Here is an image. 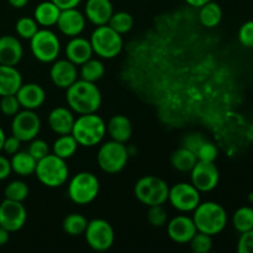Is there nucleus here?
I'll list each match as a JSON object with an SVG mask.
<instances>
[{
	"instance_id": "obj_10",
	"label": "nucleus",
	"mask_w": 253,
	"mask_h": 253,
	"mask_svg": "<svg viewBox=\"0 0 253 253\" xmlns=\"http://www.w3.org/2000/svg\"><path fill=\"white\" fill-rule=\"evenodd\" d=\"M84 236L88 246L98 252L108 251L115 241L113 226L104 219H94L89 221Z\"/></svg>"
},
{
	"instance_id": "obj_41",
	"label": "nucleus",
	"mask_w": 253,
	"mask_h": 253,
	"mask_svg": "<svg viewBox=\"0 0 253 253\" xmlns=\"http://www.w3.org/2000/svg\"><path fill=\"white\" fill-rule=\"evenodd\" d=\"M207 141L205 136L200 132H190L187 133L184 137L182 138V147L187 148V150L192 151L193 153H197L200 146Z\"/></svg>"
},
{
	"instance_id": "obj_45",
	"label": "nucleus",
	"mask_w": 253,
	"mask_h": 253,
	"mask_svg": "<svg viewBox=\"0 0 253 253\" xmlns=\"http://www.w3.org/2000/svg\"><path fill=\"white\" fill-rule=\"evenodd\" d=\"M11 163L5 156L0 155V180H4L11 174Z\"/></svg>"
},
{
	"instance_id": "obj_6",
	"label": "nucleus",
	"mask_w": 253,
	"mask_h": 253,
	"mask_svg": "<svg viewBox=\"0 0 253 253\" xmlns=\"http://www.w3.org/2000/svg\"><path fill=\"white\" fill-rule=\"evenodd\" d=\"M133 194L136 199L146 207L163 205L168 200L169 187L162 178L146 175L136 182Z\"/></svg>"
},
{
	"instance_id": "obj_1",
	"label": "nucleus",
	"mask_w": 253,
	"mask_h": 253,
	"mask_svg": "<svg viewBox=\"0 0 253 253\" xmlns=\"http://www.w3.org/2000/svg\"><path fill=\"white\" fill-rule=\"evenodd\" d=\"M66 100L73 113L85 115L96 113L100 109L103 98L95 83L77 79L66 89Z\"/></svg>"
},
{
	"instance_id": "obj_16",
	"label": "nucleus",
	"mask_w": 253,
	"mask_h": 253,
	"mask_svg": "<svg viewBox=\"0 0 253 253\" xmlns=\"http://www.w3.org/2000/svg\"><path fill=\"white\" fill-rule=\"evenodd\" d=\"M167 232L169 239L173 242L179 245L189 244L190 240L193 239L198 232L195 227L193 217L185 216V215H178L173 217L167 225Z\"/></svg>"
},
{
	"instance_id": "obj_28",
	"label": "nucleus",
	"mask_w": 253,
	"mask_h": 253,
	"mask_svg": "<svg viewBox=\"0 0 253 253\" xmlns=\"http://www.w3.org/2000/svg\"><path fill=\"white\" fill-rule=\"evenodd\" d=\"M197 162L198 158L195 153H193L192 151L187 150L184 147L178 148L170 155V165H172V167L183 173L190 172Z\"/></svg>"
},
{
	"instance_id": "obj_37",
	"label": "nucleus",
	"mask_w": 253,
	"mask_h": 253,
	"mask_svg": "<svg viewBox=\"0 0 253 253\" xmlns=\"http://www.w3.org/2000/svg\"><path fill=\"white\" fill-rule=\"evenodd\" d=\"M147 220L151 226L162 227L167 224L168 215L163 205H155V207H148Z\"/></svg>"
},
{
	"instance_id": "obj_20",
	"label": "nucleus",
	"mask_w": 253,
	"mask_h": 253,
	"mask_svg": "<svg viewBox=\"0 0 253 253\" xmlns=\"http://www.w3.org/2000/svg\"><path fill=\"white\" fill-rule=\"evenodd\" d=\"M113 14L114 7L110 0H86L84 15L95 26L108 25Z\"/></svg>"
},
{
	"instance_id": "obj_44",
	"label": "nucleus",
	"mask_w": 253,
	"mask_h": 253,
	"mask_svg": "<svg viewBox=\"0 0 253 253\" xmlns=\"http://www.w3.org/2000/svg\"><path fill=\"white\" fill-rule=\"evenodd\" d=\"M20 146H21V141L17 137H15L14 135L9 136V137H5L4 145H2V151H4L6 155H15L16 152L20 151Z\"/></svg>"
},
{
	"instance_id": "obj_27",
	"label": "nucleus",
	"mask_w": 253,
	"mask_h": 253,
	"mask_svg": "<svg viewBox=\"0 0 253 253\" xmlns=\"http://www.w3.org/2000/svg\"><path fill=\"white\" fill-rule=\"evenodd\" d=\"M78 142L72 136V133H68V135H59V137L52 145V152L57 157L62 158V160H68V158L73 157L76 155L77 150H78Z\"/></svg>"
},
{
	"instance_id": "obj_25",
	"label": "nucleus",
	"mask_w": 253,
	"mask_h": 253,
	"mask_svg": "<svg viewBox=\"0 0 253 253\" xmlns=\"http://www.w3.org/2000/svg\"><path fill=\"white\" fill-rule=\"evenodd\" d=\"M61 9L54 4L53 1H42L35 7L34 10V19L39 24V26L49 29L52 26H56L58 21Z\"/></svg>"
},
{
	"instance_id": "obj_11",
	"label": "nucleus",
	"mask_w": 253,
	"mask_h": 253,
	"mask_svg": "<svg viewBox=\"0 0 253 253\" xmlns=\"http://www.w3.org/2000/svg\"><path fill=\"white\" fill-rule=\"evenodd\" d=\"M41 130V119L35 110L19 111L12 116L11 133L21 142H30L37 137Z\"/></svg>"
},
{
	"instance_id": "obj_15",
	"label": "nucleus",
	"mask_w": 253,
	"mask_h": 253,
	"mask_svg": "<svg viewBox=\"0 0 253 253\" xmlns=\"http://www.w3.org/2000/svg\"><path fill=\"white\" fill-rule=\"evenodd\" d=\"M85 21V15L79 11L77 7H73V9L61 10L56 25L62 35L72 39V37L79 36L84 31Z\"/></svg>"
},
{
	"instance_id": "obj_22",
	"label": "nucleus",
	"mask_w": 253,
	"mask_h": 253,
	"mask_svg": "<svg viewBox=\"0 0 253 253\" xmlns=\"http://www.w3.org/2000/svg\"><path fill=\"white\" fill-rule=\"evenodd\" d=\"M74 121V114L71 109L64 106H57L48 114V126L57 135H68L72 132Z\"/></svg>"
},
{
	"instance_id": "obj_2",
	"label": "nucleus",
	"mask_w": 253,
	"mask_h": 253,
	"mask_svg": "<svg viewBox=\"0 0 253 253\" xmlns=\"http://www.w3.org/2000/svg\"><path fill=\"white\" fill-rule=\"evenodd\" d=\"M193 221L199 232L215 236L224 231L227 225V212L215 202L200 203L194 209Z\"/></svg>"
},
{
	"instance_id": "obj_48",
	"label": "nucleus",
	"mask_w": 253,
	"mask_h": 253,
	"mask_svg": "<svg viewBox=\"0 0 253 253\" xmlns=\"http://www.w3.org/2000/svg\"><path fill=\"white\" fill-rule=\"evenodd\" d=\"M7 1H9V4L11 5L12 7H15V9H22V7L26 6L29 0H7Z\"/></svg>"
},
{
	"instance_id": "obj_43",
	"label": "nucleus",
	"mask_w": 253,
	"mask_h": 253,
	"mask_svg": "<svg viewBox=\"0 0 253 253\" xmlns=\"http://www.w3.org/2000/svg\"><path fill=\"white\" fill-rule=\"evenodd\" d=\"M237 252L253 253V229L242 232L237 242Z\"/></svg>"
},
{
	"instance_id": "obj_5",
	"label": "nucleus",
	"mask_w": 253,
	"mask_h": 253,
	"mask_svg": "<svg viewBox=\"0 0 253 253\" xmlns=\"http://www.w3.org/2000/svg\"><path fill=\"white\" fill-rule=\"evenodd\" d=\"M93 52L104 59H113L123 51V36L109 25L96 26L89 39Z\"/></svg>"
},
{
	"instance_id": "obj_34",
	"label": "nucleus",
	"mask_w": 253,
	"mask_h": 253,
	"mask_svg": "<svg viewBox=\"0 0 253 253\" xmlns=\"http://www.w3.org/2000/svg\"><path fill=\"white\" fill-rule=\"evenodd\" d=\"M29 185L22 180H12L5 187L4 197L5 199L12 200V202L22 203L29 197Z\"/></svg>"
},
{
	"instance_id": "obj_9",
	"label": "nucleus",
	"mask_w": 253,
	"mask_h": 253,
	"mask_svg": "<svg viewBox=\"0 0 253 253\" xmlns=\"http://www.w3.org/2000/svg\"><path fill=\"white\" fill-rule=\"evenodd\" d=\"M30 49L35 58L41 63H52L61 52V41L49 29H39L30 40Z\"/></svg>"
},
{
	"instance_id": "obj_23",
	"label": "nucleus",
	"mask_w": 253,
	"mask_h": 253,
	"mask_svg": "<svg viewBox=\"0 0 253 253\" xmlns=\"http://www.w3.org/2000/svg\"><path fill=\"white\" fill-rule=\"evenodd\" d=\"M106 132L111 140L126 143L132 136V124L125 115H114L106 124Z\"/></svg>"
},
{
	"instance_id": "obj_31",
	"label": "nucleus",
	"mask_w": 253,
	"mask_h": 253,
	"mask_svg": "<svg viewBox=\"0 0 253 253\" xmlns=\"http://www.w3.org/2000/svg\"><path fill=\"white\" fill-rule=\"evenodd\" d=\"M88 222L89 221L85 216L73 212V214H69L64 217L62 227H63V231L69 236H81L85 232Z\"/></svg>"
},
{
	"instance_id": "obj_19",
	"label": "nucleus",
	"mask_w": 253,
	"mask_h": 253,
	"mask_svg": "<svg viewBox=\"0 0 253 253\" xmlns=\"http://www.w3.org/2000/svg\"><path fill=\"white\" fill-rule=\"evenodd\" d=\"M15 95H16L21 108L26 109V110H36V109L41 108L46 99L44 89L37 83H22Z\"/></svg>"
},
{
	"instance_id": "obj_24",
	"label": "nucleus",
	"mask_w": 253,
	"mask_h": 253,
	"mask_svg": "<svg viewBox=\"0 0 253 253\" xmlns=\"http://www.w3.org/2000/svg\"><path fill=\"white\" fill-rule=\"evenodd\" d=\"M22 85V76L16 67L0 64V96L14 95Z\"/></svg>"
},
{
	"instance_id": "obj_35",
	"label": "nucleus",
	"mask_w": 253,
	"mask_h": 253,
	"mask_svg": "<svg viewBox=\"0 0 253 253\" xmlns=\"http://www.w3.org/2000/svg\"><path fill=\"white\" fill-rule=\"evenodd\" d=\"M17 36L24 40H31V37L39 31V24L34 17H21L15 24Z\"/></svg>"
},
{
	"instance_id": "obj_29",
	"label": "nucleus",
	"mask_w": 253,
	"mask_h": 253,
	"mask_svg": "<svg viewBox=\"0 0 253 253\" xmlns=\"http://www.w3.org/2000/svg\"><path fill=\"white\" fill-rule=\"evenodd\" d=\"M199 9V20L203 26L208 27V29H212V27L217 26L221 22L222 10L217 2L210 0L209 2L203 5Z\"/></svg>"
},
{
	"instance_id": "obj_47",
	"label": "nucleus",
	"mask_w": 253,
	"mask_h": 253,
	"mask_svg": "<svg viewBox=\"0 0 253 253\" xmlns=\"http://www.w3.org/2000/svg\"><path fill=\"white\" fill-rule=\"evenodd\" d=\"M10 232L6 229L0 226V246H5L9 242Z\"/></svg>"
},
{
	"instance_id": "obj_30",
	"label": "nucleus",
	"mask_w": 253,
	"mask_h": 253,
	"mask_svg": "<svg viewBox=\"0 0 253 253\" xmlns=\"http://www.w3.org/2000/svg\"><path fill=\"white\" fill-rule=\"evenodd\" d=\"M104 74H105V67H104L103 62L99 61V59H94L93 57L84 62L81 66V71H79L81 79L91 82V83H96L98 81H100Z\"/></svg>"
},
{
	"instance_id": "obj_50",
	"label": "nucleus",
	"mask_w": 253,
	"mask_h": 253,
	"mask_svg": "<svg viewBox=\"0 0 253 253\" xmlns=\"http://www.w3.org/2000/svg\"><path fill=\"white\" fill-rule=\"evenodd\" d=\"M5 137H6V135H5L4 130H2V128L0 127V152H1V151H2V145H4Z\"/></svg>"
},
{
	"instance_id": "obj_7",
	"label": "nucleus",
	"mask_w": 253,
	"mask_h": 253,
	"mask_svg": "<svg viewBox=\"0 0 253 253\" xmlns=\"http://www.w3.org/2000/svg\"><path fill=\"white\" fill-rule=\"evenodd\" d=\"M100 184L96 175L90 172L77 173L68 183L67 194L77 205H88L96 199Z\"/></svg>"
},
{
	"instance_id": "obj_39",
	"label": "nucleus",
	"mask_w": 253,
	"mask_h": 253,
	"mask_svg": "<svg viewBox=\"0 0 253 253\" xmlns=\"http://www.w3.org/2000/svg\"><path fill=\"white\" fill-rule=\"evenodd\" d=\"M20 105L19 100H17L16 95H5L1 96V100H0V111L4 114L5 116H14L16 115L20 111Z\"/></svg>"
},
{
	"instance_id": "obj_3",
	"label": "nucleus",
	"mask_w": 253,
	"mask_h": 253,
	"mask_svg": "<svg viewBox=\"0 0 253 253\" xmlns=\"http://www.w3.org/2000/svg\"><path fill=\"white\" fill-rule=\"evenodd\" d=\"M71 133L82 147H94L105 137L106 124L96 113L79 115Z\"/></svg>"
},
{
	"instance_id": "obj_26",
	"label": "nucleus",
	"mask_w": 253,
	"mask_h": 253,
	"mask_svg": "<svg viewBox=\"0 0 253 253\" xmlns=\"http://www.w3.org/2000/svg\"><path fill=\"white\" fill-rule=\"evenodd\" d=\"M10 163H11L12 172L16 173L20 177H29V175L35 174L37 161L29 152L19 151L11 156Z\"/></svg>"
},
{
	"instance_id": "obj_33",
	"label": "nucleus",
	"mask_w": 253,
	"mask_h": 253,
	"mask_svg": "<svg viewBox=\"0 0 253 253\" xmlns=\"http://www.w3.org/2000/svg\"><path fill=\"white\" fill-rule=\"evenodd\" d=\"M109 26L120 35H125L130 32L133 27V17L132 15L126 11H118L111 15L110 20L108 22Z\"/></svg>"
},
{
	"instance_id": "obj_21",
	"label": "nucleus",
	"mask_w": 253,
	"mask_h": 253,
	"mask_svg": "<svg viewBox=\"0 0 253 253\" xmlns=\"http://www.w3.org/2000/svg\"><path fill=\"white\" fill-rule=\"evenodd\" d=\"M64 52H66V58L76 66H82L94 54L90 41L81 36L72 37L67 43Z\"/></svg>"
},
{
	"instance_id": "obj_13",
	"label": "nucleus",
	"mask_w": 253,
	"mask_h": 253,
	"mask_svg": "<svg viewBox=\"0 0 253 253\" xmlns=\"http://www.w3.org/2000/svg\"><path fill=\"white\" fill-rule=\"evenodd\" d=\"M190 180L200 193L211 192L219 184V169L214 162L198 161L193 169L190 170Z\"/></svg>"
},
{
	"instance_id": "obj_32",
	"label": "nucleus",
	"mask_w": 253,
	"mask_h": 253,
	"mask_svg": "<svg viewBox=\"0 0 253 253\" xmlns=\"http://www.w3.org/2000/svg\"><path fill=\"white\" fill-rule=\"evenodd\" d=\"M232 225L240 234L253 229V208L242 207L235 211L232 217Z\"/></svg>"
},
{
	"instance_id": "obj_4",
	"label": "nucleus",
	"mask_w": 253,
	"mask_h": 253,
	"mask_svg": "<svg viewBox=\"0 0 253 253\" xmlns=\"http://www.w3.org/2000/svg\"><path fill=\"white\" fill-rule=\"evenodd\" d=\"M35 174L44 187L59 188L68 180L69 168L66 160L57 157L53 153H48L46 157L37 161Z\"/></svg>"
},
{
	"instance_id": "obj_40",
	"label": "nucleus",
	"mask_w": 253,
	"mask_h": 253,
	"mask_svg": "<svg viewBox=\"0 0 253 253\" xmlns=\"http://www.w3.org/2000/svg\"><path fill=\"white\" fill-rule=\"evenodd\" d=\"M27 152L32 156L36 161L42 160L43 157H46L49 153V147L47 145V142L41 138H34L32 141H30L29 150Z\"/></svg>"
},
{
	"instance_id": "obj_49",
	"label": "nucleus",
	"mask_w": 253,
	"mask_h": 253,
	"mask_svg": "<svg viewBox=\"0 0 253 253\" xmlns=\"http://www.w3.org/2000/svg\"><path fill=\"white\" fill-rule=\"evenodd\" d=\"M184 1L193 7H202L203 5H205L207 2H209L210 0H184Z\"/></svg>"
},
{
	"instance_id": "obj_8",
	"label": "nucleus",
	"mask_w": 253,
	"mask_h": 253,
	"mask_svg": "<svg viewBox=\"0 0 253 253\" xmlns=\"http://www.w3.org/2000/svg\"><path fill=\"white\" fill-rule=\"evenodd\" d=\"M128 156L130 152L125 143L111 140L100 146L96 155V161L103 172L108 174H116L126 167Z\"/></svg>"
},
{
	"instance_id": "obj_18",
	"label": "nucleus",
	"mask_w": 253,
	"mask_h": 253,
	"mask_svg": "<svg viewBox=\"0 0 253 253\" xmlns=\"http://www.w3.org/2000/svg\"><path fill=\"white\" fill-rule=\"evenodd\" d=\"M24 56V47L17 37L4 35L0 37V64L17 66Z\"/></svg>"
},
{
	"instance_id": "obj_38",
	"label": "nucleus",
	"mask_w": 253,
	"mask_h": 253,
	"mask_svg": "<svg viewBox=\"0 0 253 253\" xmlns=\"http://www.w3.org/2000/svg\"><path fill=\"white\" fill-rule=\"evenodd\" d=\"M217 155H219L217 147L214 143L208 140L200 146V148L195 153L198 161H204V162H215L217 158Z\"/></svg>"
},
{
	"instance_id": "obj_46",
	"label": "nucleus",
	"mask_w": 253,
	"mask_h": 253,
	"mask_svg": "<svg viewBox=\"0 0 253 253\" xmlns=\"http://www.w3.org/2000/svg\"><path fill=\"white\" fill-rule=\"evenodd\" d=\"M51 1H53L61 10H66L77 7L81 4L82 0H51Z\"/></svg>"
},
{
	"instance_id": "obj_12",
	"label": "nucleus",
	"mask_w": 253,
	"mask_h": 253,
	"mask_svg": "<svg viewBox=\"0 0 253 253\" xmlns=\"http://www.w3.org/2000/svg\"><path fill=\"white\" fill-rule=\"evenodd\" d=\"M168 202L180 212H192L200 204V192L192 183H178L169 188Z\"/></svg>"
},
{
	"instance_id": "obj_14",
	"label": "nucleus",
	"mask_w": 253,
	"mask_h": 253,
	"mask_svg": "<svg viewBox=\"0 0 253 253\" xmlns=\"http://www.w3.org/2000/svg\"><path fill=\"white\" fill-rule=\"evenodd\" d=\"M27 220V211L20 202L4 199L0 204V226L9 232H16L24 227Z\"/></svg>"
},
{
	"instance_id": "obj_36",
	"label": "nucleus",
	"mask_w": 253,
	"mask_h": 253,
	"mask_svg": "<svg viewBox=\"0 0 253 253\" xmlns=\"http://www.w3.org/2000/svg\"><path fill=\"white\" fill-rule=\"evenodd\" d=\"M212 236L198 231L189 241L190 249L194 253H208L211 251L212 247Z\"/></svg>"
},
{
	"instance_id": "obj_17",
	"label": "nucleus",
	"mask_w": 253,
	"mask_h": 253,
	"mask_svg": "<svg viewBox=\"0 0 253 253\" xmlns=\"http://www.w3.org/2000/svg\"><path fill=\"white\" fill-rule=\"evenodd\" d=\"M78 69L76 64L72 63L68 59H56L52 62L49 69V78L52 83L61 89H67L78 79Z\"/></svg>"
},
{
	"instance_id": "obj_42",
	"label": "nucleus",
	"mask_w": 253,
	"mask_h": 253,
	"mask_svg": "<svg viewBox=\"0 0 253 253\" xmlns=\"http://www.w3.org/2000/svg\"><path fill=\"white\" fill-rule=\"evenodd\" d=\"M239 40L242 46L247 48H253V20L247 21L240 27Z\"/></svg>"
}]
</instances>
